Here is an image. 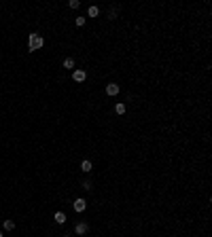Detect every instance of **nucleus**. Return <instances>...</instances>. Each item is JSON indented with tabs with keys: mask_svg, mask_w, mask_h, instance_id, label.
<instances>
[{
	"mask_svg": "<svg viewBox=\"0 0 212 237\" xmlns=\"http://www.w3.org/2000/svg\"><path fill=\"white\" fill-rule=\"evenodd\" d=\"M43 45H45V40H43L40 34H30V38H28V49L30 51H38Z\"/></svg>",
	"mask_w": 212,
	"mask_h": 237,
	"instance_id": "f257e3e1",
	"label": "nucleus"
},
{
	"mask_svg": "<svg viewBox=\"0 0 212 237\" xmlns=\"http://www.w3.org/2000/svg\"><path fill=\"white\" fill-rule=\"evenodd\" d=\"M72 208H74L76 212H85V208H87V201H85V199H74V201H72Z\"/></svg>",
	"mask_w": 212,
	"mask_h": 237,
	"instance_id": "f03ea898",
	"label": "nucleus"
},
{
	"mask_svg": "<svg viewBox=\"0 0 212 237\" xmlns=\"http://www.w3.org/2000/svg\"><path fill=\"white\" fill-rule=\"evenodd\" d=\"M72 78H74L76 83H83V81L87 78V72H85V70H74V72H72Z\"/></svg>",
	"mask_w": 212,
	"mask_h": 237,
	"instance_id": "7ed1b4c3",
	"label": "nucleus"
},
{
	"mask_svg": "<svg viewBox=\"0 0 212 237\" xmlns=\"http://www.w3.org/2000/svg\"><path fill=\"white\" fill-rule=\"evenodd\" d=\"M87 231H89V225H87V222H79V225L74 226V233H76V235H85Z\"/></svg>",
	"mask_w": 212,
	"mask_h": 237,
	"instance_id": "20e7f679",
	"label": "nucleus"
},
{
	"mask_svg": "<svg viewBox=\"0 0 212 237\" xmlns=\"http://www.w3.org/2000/svg\"><path fill=\"white\" fill-rule=\"evenodd\" d=\"M106 93H108V95H117L119 93V85L108 83V85H106Z\"/></svg>",
	"mask_w": 212,
	"mask_h": 237,
	"instance_id": "39448f33",
	"label": "nucleus"
},
{
	"mask_svg": "<svg viewBox=\"0 0 212 237\" xmlns=\"http://www.w3.org/2000/svg\"><path fill=\"white\" fill-rule=\"evenodd\" d=\"M87 15H89V17H98V15H100V9H98L95 4H91V7L87 9Z\"/></svg>",
	"mask_w": 212,
	"mask_h": 237,
	"instance_id": "423d86ee",
	"label": "nucleus"
},
{
	"mask_svg": "<svg viewBox=\"0 0 212 237\" xmlns=\"http://www.w3.org/2000/svg\"><path fill=\"white\" fill-rule=\"evenodd\" d=\"M64 68H66V70H72V68H74V59L66 57V59H64Z\"/></svg>",
	"mask_w": 212,
	"mask_h": 237,
	"instance_id": "0eeeda50",
	"label": "nucleus"
},
{
	"mask_svg": "<svg viewBox=\"0 0 212 237\" xmlns=\"http://www.w3.org/2000/svg\"><path fill=\"white\" fill-rule=\"evenodd\" d=\"M81 172L89 174V172H91V161H83V163H81Z\"/></svg>",
	"mask_w": 212,
	"mask_h": 237,
	"instance_id": "6e6552de",
	"label": "nucleus"
},
{
	"mask_svg": "<svg viewBox=\"0 0 212 237\" xmlns=\"http://www.w3.org/2000/svg\"><path fill=\"white\" fill-rule=\"evenodd\" d=\"M55 222H58V225H64V222H66V214L58 212V214H55Z\"/></svg>",
	"mask_w": 212,
	"mask_h": 237,
	"instance_id": "1a4fd4ad",
	"label": "nucleus"
},
{
	"mask_svg": "<svg viewBox=\"0 0 212 237\" xmlns=\"http://www.w3.org/2000/svg\"><path fill=\"white\" fill-rule=\"evenodd\" d=\"M2 229H4V231H13V229H15V222H13V220H4V222H2Z\"/></svg>",
	"mask_w": 212,
	"mask_h": 237,
	"instance_id": "9d476101",
	"label": "nucleus"
},
{
	"mask_svg": "<svg viewBox=\"0 0 212 237\" xmlns=\"http://www.w3.org/2000/svg\"><path fill=\"white\" fill-rule=\"evenodd\" d=\"M115 112H117V114H125V104H117V106H115Z\"/></svg>",
	"mask_w": 212,
	"mask_h": 237,
	"instance_id": "9b49d317",
	"label": "nucleus"
},
{
	"mask_svg": "<svg viewBox=\"0 0 212 237\" xmlns=\"http://www.w3.org/2000/svg\"><path fill=\"white\" fill-rule=\"evenodd\" d=\"M83 189H85V190H91V189H94V186H91V180H85V182H83Z\"/></svg>",
	"mask_w": 212,
	"mask_h": 237,
	"instance_id": "f8f14e48",
	"label": "nucleus"
},
{
	"mask_svg": "<svg viewBox=\"0 0 212 237\" xmlns=\"http://www.w3.org/2000/svg\"><path fill=\"white\" fill-rule=\"evenodd\" d=\"M68 4H70V9H79V7H81V2H79V0H70Z\"/></svg>",
	"mask_w": 212,
	"mask_h": 237,
	"instance_id": "ddd939ff",
	"label": "nucleus"
},
{
	"mask_svg": "<svg viewBox=\"0 0 212 237\" xmlns=\"http://www.w3.org/2000/svg\"><path fill=\"white\" fill-rule=\"evenodd\" d=\"M74 24L79 25V28H81V25H85V17H76V19H74Z\"/></svg>",
	"mask_w": 212,
	"mask_h": 237,
	"instance_id": "4468645a",
	"label": "nucleus"
},
{
	"mask_svg": "<svg viewBox=\"0 0 212 237\" xmlns=\"http://www.w3.org/2000/svg\"><path fill=\"white\" fill-rule=\"evenodd\" d=\"M0 237H4V235H2V231H0Z\"/></svg>",
	"mask_w": 212,
	"mask_h": 237,
	"instance_id": "2eb2a0df",
	"label": "nucleus"
}]
</instances>
